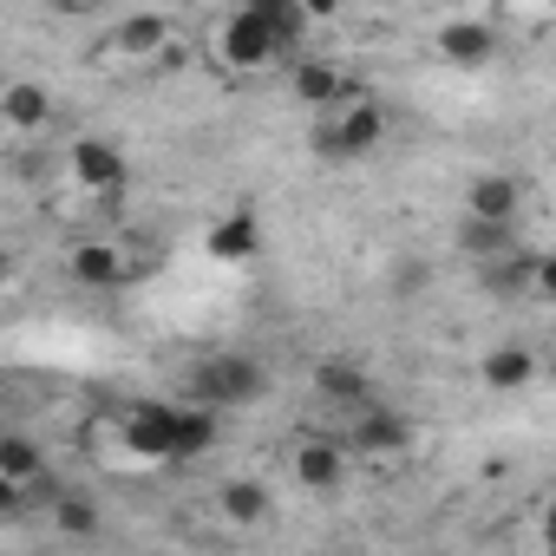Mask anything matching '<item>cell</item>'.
<instances>
[{"instance_id": "9", "label": "cell", "mask_w": 556, "mask_h": 556, "mask_svg": "<svg viewBox=\"0 0 556 556\" xmlns=\"http://www.w3.org/2000/svg\"><path fill=\"white\" fill-rule=\"evenodd\" d=\"M295 99H302V105H321V112H341V105H354L361 92H354V79H348L341 66L302 60V66H295Z\"/></svg>"}, {"instance_id": "18", "label": "cell", "mask_w": 556, "mask_h": 556, "mask_svg": "<svg viewBox=\"0 0 556 556\" xmlns=\"http://www.w3.org/2000/svg\"><path fill=\"white\" fill-rule=\"evenodd\" d=\"M53 530L60 536H92L99 530V510H92V497H79V491H53Z\"/></svg>"}, {"instance_id": "2", "label": "cell", "mask_w": 556, "mask_h": 556, "mask_svg": "<svg viewBox=\"0 0 556 556\" xmlns=\"http://www.w3.org/2000/svg\"><path fill=\"white\" fill-rule=\"evenodd\" d=\"M262 387H268V374H262V361H249V354H210V361L190 374V400L210 406V413H236V406H249Z\"/></svg>"}, {"instance_id": "10", "label": "cell", "mask_w": 556, "mask_h": 556, "mask_svg": "<svg viewBox=\"0 0 556 556\" xmlns=\"http://www.w3.org/2000/svg\"><path fill=\"white\" fill-rule=\"evenodd\" d=\"M73 177H79L92 197H118V184H125V157H118V144H105V138H79V144H73Z\"/></svg>"}, {"instance_id": "15", "label": "cell", "mask_w": 556, "mask_h": 556, "mask_svg": "<svg viewBox=\"0 0 556 556\" xmlns=\"http://www.w3.org/2000/svg\"><path fill=\"white\" fill-rule=\"evenodd\" d=\"M0 118H8L14 131H34V125H47V118H53V99H47V86H34V79H14L8 92H0Z\"/></svg>"}, {"instance_id": "6", "label": "cell", "mask_w": 556, "mask_h": 556, "mask_svg": "<svg viewBox=\"0 0 556 556\" xmlns=\"http://www.w3.org/2000/svg\"><path fill=\"white\" fill-rule=\"evenodd\" d=\"M66 268H73V282H86V289H118V282H131V275H138V262H131L118 242H105V236L79 242V249L66 255Z\"/></svg>"}, {"instance_id": "13", "label": "cell", "mask_w": 556, "mask_h": 556, "mask_svg": "<svg viewBox=\"0 0 556 556\" xmlns=\"http://www.w3.org/2000/svg\"><path fill=\"white\" fill-rule=\"evenodd\" d=\"M439 53H445L452 66H484V60L497 53V34H491V21H452V27L439 34Z\"/></svg>"}, {"instance_id": "8", "label": "cell", "mask_w": 556, "mask_h": 556, "mask_svg": "<svg viewBox=\"0 0 556 556\" xmlns=\"http://www.w3.org/2000/svg\"><path fill=\"white\" fill-rule=\"evenodd\" d=\"M517 210H523V184H517V177H504V170L471 177V190H465V216H471V223H497V229H510Z\"/></svg>"}, {"instance_id": "3", "label": "cell", "mask_w": 556, "mask_h": 556, "mask_svg": "<svg viewBox=\"0 0 556 556\" xmlns=\"http://www.w3.org/2000/svg\"><path fill=\"white\" fill-rule=\"evenodd\" d=\"M380 138H387V105H374V99H354L328 125H315V151L328 164H354V157L380 151Z\"/></svg>"}, {"instance_id": "22", "label": "cell", "mask_w": 556, "mask_h": 556, "mask_svg": "<svg viewBox=\"0 0 556 556\" xmlns=\"http://www.w3.org/2000/svg\"><path fill=\"white\" fill-rule=\"evenodd\" d=\"M543 549L556 556V497H549V510H543Z\"/></svg>"}, {"instance_id": "7", "label": "cell", "mask_w": 556, "mask_h": 556, "mask_svg": "<svg viewBox=\"0 0 556 556\" xmlns=\"http://www.w3.org/2000/svg\"><path fill=\"white\" fill-rule=\"evenodd\" d=\"M315 393H321L328 406H348V413L374 406V380H367V367H361V361H348V354L315 361Z\"/></svg>"}, {"instance_id": "14", "label": "cell", "mask_w": 556, "mask_h": 556, "mask_svg": "<svg viewBox=\"0 0 556 556\" xmlns=\"http://www.w3.org/2000/svg\"><path fill=\"white\" fill-rule=\"evenodd\" d=\"M341 471H348V458H341L334 439H302V445H295V478H302L308 491H334Z\"/></svg>"}, {"instance_id": "19", "label": "cell", "mask_w": 556, "mask_h": 556, "mask_svg": "<svg viewBox=\"0 0 556 556\" xmlns=\"http://www.w3.org/2000/svg\"><path fill=\"white\" fill-rule=\"evenodd\" d=\"M118 47H125V53H164V47H170V21H164V14H138V21L118 27Z\"/></svg>"}, {"instance_id": "12", "label": "cell", "mask_w": 556, "mask_h": 556, "mask_svg": "<svg viewBox=\"0 0 556 556\" xmlns=\"http://www.w3.org/2000/svg\"><path fill=\"white\" fill-rule=\"evenodd\" d=\"M413 439V426L393 413V406H361L354 413V445L367 452V458H380V452H400Z\"/></svg>"}, {"instance_id": "17", "label": "cell", "mask_w": 556, "mask_h": 556, "mask_svg": "<svg viewBox=\"0 0 556 556\" xmlns=\"http://www.w3.org/2000/svg\"><path fill=\"white\" fill-rule=\"evenodd\" d=\"M223 517L242 523V530L262 523V517H268V484H255V478H229V484H223Z\"/></svg>"}, {"instance_id": "1", "label": "cell", "mask_w": 556, "mask_h": 556, "mask_svg": "<svg viewBox=\"0 0 556 556\" xmlns=\"http://www.w3.org/2000/svg\"><path fill=\"white\" fill-rule=\"evenodd\" d=\"M308 21H315V8H289V0H249V8L223 14L210 53H216V66H229V73H262V66H275L282 53L302 47Z\"/></svg>"}, {"instance_id": "11", "label": "cell", "mask_w": 556, "mask_h": 556, "mask_svg": "<svg viewBox=\"0 0 556 556\" xmlns=\"http://www.w3.org/2000/svg\"><path fill=\"white\" fill-rule=\"evenodd\" d=\"M536 367H543V361H536L530 348H517V341H510V348H491V354L478 361V380H484L491 393H517V387H530V380H536Z\"/></svg>"}, {"instance_id": "20", "label": "cell", "mask_w": 556, "mask_h": 556, "mask_svg": "<svg viewBox=\"0 0 556 556\" xmlns=\"http://www.w3.org/2000/svg\"><path fill=\"white\" fill-rule=\"evenodd\" d=\"M458 242H465L471 255H497V249L510 255V229H497V223H471V216H465V229H458Z\"/></svg>"}, {"instance_id": "16", "label": "cell", "mask_w": 556, "mask_h": 556, "mask_svg": "<svg viewBox=\"0 0 556 556\" xmlns=\"http://www.w3.org/2000/svg\"><path fill=\"white\" fill-rule=\"evenodd\" d=\"M40 471H47V465H40V445H34L27 432H8V439H0V478H8L14 491L34 484Z\"/></svg>"}, {"instance_id": "21", "label": "cell", "mask_w": 556, "mask_h": 556, "mask_svg": "<svg viewBox=\"0 0 556 556\" xmlns=\"http://www.w3.org/2000/svg\"><path fill=\"white\" fill-rule=\"evenodd\" d=\"M530 295L556 302V255H536V282H530Z\"/></svg>"}, {"instance_id": "5", "label": "cell", "mask_w": 556, "mask_h": 556, "mask_svg": "<svg viewBox=\"0 0 556 556\" xmlns=\"http://www.w3.org/2000/svg\"><path fill=\"white\" fill-rule=\"evenodd\" d=\"M203 255L210 262H255L262 255V216L255 210H223L210 229H203Z\"/></svg>"}, {"instance_id": "4", "label": "cell", "mask_w": 556, "mask_h": 556, "mask_svg": "<svg viewBox=\"0 0 556 556\" xmlns=\"http://www.w3.org/2000/svg\"><path fill=\"white\" fill-rule=\"evenodd\" d=\"M125 452L144 465H184V432H177V406H131L125 419Z\"/></svg>"}]
</instances>
